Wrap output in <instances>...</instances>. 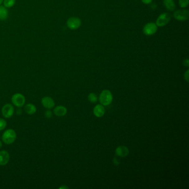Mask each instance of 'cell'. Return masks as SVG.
Here are the masks:
<instances>
[{
    "label": "cell",
    "mask_w": 189,
    "mask_h": 189,
    "mask_svg": "<svg viewBox=\"0 0 189 189\" xmlns=\"http://www.w3.org/2000/svg\"><path fill=\"white\" fill-rule=\"evenodd\" d=\"M183 64H184V65L185 66H186V67H189V59H185V60H184V62H183Z\"/></svg>",
    "instance_id": "cell-23"
},
{
    "label": "cell",
    "mask_w": 189,
    "mask_h": 189,
    "mask_svg": "<svg viewBox=\"0 0 189 189\" xmlns=\"http://www.w3.org/2000/svg\"><path fill=\"white\" fill-rule=\"evenodd\" d=\"M179 4L180 7H187L189 5V0H179Z\"/></svg>",
    "instance_id": "cell-19"
},
{
    "label": "cell",
    "mask_w": 189,
    "mask_h": 189,
    "mask_svg": "<svg viewBox=\"0 0 189 189\" xmlns=\"http://www.w3.org/2000/svg\"><path fill=\"white\" fill-rule=\"evenodd\" d=\"M10 159V156L8 152L6 150L0 151V165L4 166L8 163Z\"/></svg>",
    "instance_id": "cell-10"
},
{
    "label": "cell",
    "mask_w": 189,
    "mask_h": 189,
    "mask_svg": "<svg viewBox=\"0 0 189 189\" xmlns=\"http://www.w3.org/2000/svg\"><path fill=\"white\" fill-rule=\"evenodd\" d=\"M17 114H21V111L20 109L18 110L17 111Z\"/></svg>",
    "instance_id": "cell-25"
},
{
    "label": "cell",
    "mask_w": 189,
    "mask_h": 189,
    "mask_svg": "<svg viewBox=\"0 0 189 189\" xmlns=\"http://www.w3.org/2000/svg\"><path fill=\"white\" fill-rule=\"evenodd\" d=\"M60 189H68V187H64H64H61Z\"/></svg>",
    "instance_id": "cell-26"
},
{
    "label": "cell",
    "mask_w": 189,
    "mask_h": 189,
    "mask_svg": "<svg viewBox=\"0 0 189 189\" xmlns=\"http://www.w3.org/2000/svg\"><path fill=\"white\" fill-rule=\"evenodd\" d=\"M67 25L69 29L74 30L80 27L81 25V21L79 18H69L67 22Z\"/></svg>",
    "instance_id": "cell-8"
},
{
    "label": "cell",
    "mask_w": 189,
    "mask_h": 189,
    "mask_svg": "<svg viewBox=\"0 0 189 189\" xmlns=\"http://www.w3.org/2000/svg\"><path fill=\"white\" fill-rule=\"evenodd\" d=\"M153 0H141V1L145 4H149L152 2Z\"/></svg>",
    "instance_id": "cell-24"
},
{
    "label": "cell",
    "mask_w": 189,
    "mask_h": 189,
    "mask_svg": "<svg viewBox=\"0 0 189 189\" xmlns=\"http://www.w3.org/2000/svg\"><path fill=\"white\" fill-rule=\"evenodd\" d=\"M1 111L4 118H10L14 113V107L11 104H6L3 106Z\"/></svg>",
    "instance_id": "cell-5"
},
{
    "label": "cell",
    "mask_w": 189,
    "mask_h": 189,
    "mask_svg": "<svg viewBox=\"0 0 189 189\" xmlns=\"http://www.w3.org/2000/svg\"><path fill=\"white\" fill-rule=\"evenodd\" d=\"M8 12L6 8L4 6H0V20H5L8 17Z\"/></svg>",
    "instance_id": "cell-16"
},
{
    "label": "cell",
    "mask_w": 189,
    "mask_h": 189,
    "mask_svg": "<svg viewBox=\"0 0 189 189\" xmlns=\"http://www.w3.org/2000/svg\"><path fill=\"white\" fill-rule=\"evenodd\" d=\"M171 20V16L169 13H161L157 18L156 25L158 27H163L167 25Z\"/></svg>",
    "instance_id": "cell-4"
},
{
    "label": "cell",
    "mask_w": 189,
    "mask_h": 189,
    "mask_svg": "<svg viewBox=\"0 0 189 189\" xmlns=\"http://www.w3.org/2000/svg\"><path fill=\"white\" fill-rule=\"evenodd\" d=\"M25 111L28 115H33L37 111V108L33 104L28 103L25 106Z\"/></svg>",
    "instance_id": "cell-14"
},
{
    "label": "cell",
    "mask_w": 189,
    "mask_h": 189,
    "mask_svg": "<svg viewBox=\"0 0 189 189\" xmlns=\"http://www.w3.org/2000/svg\"><path fill=\"white\" fill-rule=\"evenodd\" d=\"M189 12L187 10H178L174 13V17L176 20L184 21L188 20Z\"/></svg>",
    "instance_id": "cell-7"
},
{
    "label": "cell",
    "mask_w": 189,
    "mask_h": 189,
    "mask_svg": "<svg viewBox=\"0 0 189 189\" xmlns=\"http://www.w3.org/2000/svg\"><path fill=\"white\" fill-rule=\"evenodd\" d=\"M3 0H0V5L3 2Z\"/></svg>",
    "instance_id": "cell-28"
},
{
    "label": "cell",
    "mask_w": 189,
    "mask_h": 189,
    "mask_svg": "<svg viewBox=\"0 0 189 189\" xmlns=\"http://www.w3.org/2000/svg\"><path fill=\"white\" fill-rule=\"evenodd\" d=\"M7 126V122L4 119L0 118V131L3 130Z\"/></svg>",
    "instance_id": "cell-20"
},
{
    "label": "cell",
    "mask_w": 189,
    "mask_h": 189,
    "mask_svg": "<svg viewBox=\"0 0 189 189\" xmlns=\"http://www.w3.org/2000/svg\"><path fill=\"white\" fill-rule=\"evenodd\" d=\"M41 103L45 108L48 109L53 108L55 106L54 101L50 97H44L42 99Z\"/></svg>",
    "instance_id": "cell-9"
},
{
    "label": "cell",
    "mask_w": 189,
    "mask_h": 189,
    "mask_svg": "<svg viewBox=\"0 0 189 189\" xmlns=\"http://www.w3.org/2000/svg\"><path fill=\"white\" fill-rule=\"evenodd\" d=\"M129 151L127 147L125 146H120L118 147L116 150V153L119 156L122 158L125 157L129 154Z\"/></svg>",
    "instance_id": "cell-11"
},
{
    "label": "cell",
    "mask_w": 189,
    "mask_h": 189,
    "mask_svg": "<svg viewBox=\"0 0 189 189\" xmlns=\"http://www.w3.org/2000/svg\"><path fill=\"white\" fill-rule=\"evenodd\" d=\"M113 101V96L110 91L104 90L101 93L99 97V101L103 106H107L111 104Z\"/></svg>",
    "instance_id": "cell-2"
},
{
    "label": "cell",
    "mask_w": 189,
    "mask_h": 189,
    "mask_svg": "<svg viewBox=\"0 0 189 189\" xmlns=\"http://www.w3.org/2000/svg\"><path fill=\"white\" fill-rule=\"evenodd\" d=\"M67 113V109L64 106H57L54 109V113L57 116H64Z\"/></svg>",
    "instance_id": "cell-12"
},
{
    "label": "cell",
    "mask_w": 189,
    "mask_h": 189,
    "mask_svg": "<svg viewBox=\"0 0 189 189\" xmlns=\"http://www.w3.org/2000/svg\"><path fill=\"white\" fill-rule=\"evenodd\" d=\"M2 143L1 141H0V149L2 148Z\"/></svg>",
    "instance_id": "cell-27"
},
{
    "label": "cell",
    "mask_w": 189,
    "mask_h": 189,
    "mask_svg": "<svg viewBox=\"0 0 189 189\" xmlns=\"http://www.w3.org/2000/svg\"><path fill=\"white\" fill-rule=\"evenodd\" d=\"M164 6L167 9L170 11H173L175 9V4L173 0H163Z\"/></svg>",
    "instance_id": "cell-15"
},
{
    "label": "cell",
    "mask_w": 189,
    "mask_h": 189,
    "mask_svg": "<svg viewBox=\"0 0 189 189\" xmlns=\"http://www.w3.org/2000/svg\"><path fill=\"white\" fill-rule=\"evenodd\" d=\"M158 30V26L154 23H148L144 26L143 33L146 35H153L156 33Z\"/></svg>",
    "instance_id": "cell-6"
},
{
    "label": "cell",
    "mask_w": 189,
    "mask_h": 189,
    "mask_svg": "<svg viewBox=\"0 0 189 189\" xmlns=\"http://www.w3.org/2000/svg\"><path fill=\"white\" fill-rule=\"evenodd\" d=\"M16 137L17 135L15 131L13 129H9L4 131L2 136V139L4 143L7 145H10L15 142Z\"/></svg>",
    "instance_id": "cell-1"
},
{
    "label": "cell",
    "mask_w": 189,
    "mask_h": 189,
    "mask_svg": "<svg viewBox=\"0 0 189 189\" xmlns=\"http://www.w3.org/2000/svg\"><path fill=\"white\" fill-rule=\"evenodd\" d=\"M88 99L90 102L92 103H96L97 101V97L96 94L91 93L89 94Z\"/></svg>",
    "instance_id": "cell-18"
},
{
    "label": "cell",
    "mask_w": 189,
    "mask_h": 189,
    "mask_svg": "<svg viewBox=\"0 0 189 189\" xmlns=\"http://www.w3.org/2000/svg\"><path fill=\"white\" fill-rule=\"evenodd\" d=\"M45 115L46 118H50L52 116V112L51 111L50 109H48L47 111H45Z\"/></svg>",
    "instance_id": "cell-21"
},
{
    "label": "cell",
    "mask_w": 189,
    "mask_h": 189,
    "mask_svg": "<svg viewBox=\"0 0 189 189\" xmlns=\"http://www.w3.org/2000/svg\"><path fill=\"white\" fill-rule=\"evenodd\" d=\"M11 101H12L13 104L18 108H21L25 104V97L22 94H15L12 97Z\"/></svg>",
    "instance_id": "cell-3"
},
{
    "label": "cell",
    "mask_w": 189,
    "mask_h": 189,
    "mask_svg": "<svg viewBox=\"0 0 189 189\" xmlns=\"http://www.w3.org/2000/svg\"><path fill=\"white\" fill-rule=\"evenodd\" d=\"M16 0H5L4 5L6 7H12L15 3Z\"/></svg>",
    "instance_id": "cell-17"
},
{
    "label": "cell",
    "mask_w": 189,
    "mask_h": 189,
    "mask_svg": "<svg viewBox=\"0 0 189 189\" xmlns=\"http://www.w3.org/2000/svg\"><path fill=\"white\" fill-rule=\"evenodd\" d=\"M189 70H187V71L186 72V73H185V74H184V78H185V79L187 82H189Z\"/></svg>",
    "instance_id": "cell-22"
},
{
    "label": "cell",
    "mask_w": 189,
    "mask_h": 189,
    "mask_svg": "<svg viewBox=\"0 0 189 189\" xmlns=\"http://www.w3.org/2000/svg\"><path fill=\"white\" fill-rule=\"evenodd\" d=\"M93 113L97 117H102L105 113V109L102 105H97L94 108Z\"/></svg>",
    "instance_id": "cell-13"
}]
</instances>
